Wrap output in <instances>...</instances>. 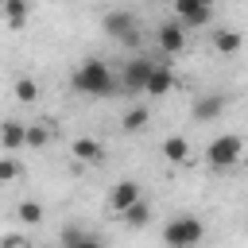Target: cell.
<instances>
[{
  "mask_svg": "<svg viewBox=\"0 0 248 248\" xmlns=\"http://www.w3.org/2000/svg\"><path fill=\"white\" fill-rule=\"evenodd\" d=\"M147 128V108H128L124 112V132H143Z\"/></svg>",
  "mask_w": 248,
  "mask_h": 248,
  "instance_id": "17",
  "label": "cell"
},
{
  "mask_svg": "<svg viewBox=\"0 0 248 248\" xmlns=\"http://www.w3.org/2000/svg\"><path fill=\"white\" fill-rule=\"evenodd\" d=\"M221 112H225V93H198L194 120H217Z\"/></svg>",
  "mask_w": 248,
  "mask_h": 248,
  "instance_id": "8",
  "label": "cell"
},
{
  "mask_svg": "<svg viewBox=\"0 0 248 248\" xmlns=\"http://www.w3.org/2000/svg\"><path fill=\"white\" fill-rule=\"evenodd\" d=\"M151 70H155L151 58H128V62H124V74H120V89H124V93H143Z\"/></svg>",
  "mask_w": 248,
  "mask_h": 248,
  "instance_id": "5",
  "label": "cell"
},
{
  "mask_svg": "<svg viewBox=\"0 0 248 248\" xmlns=\"http://www.w3.org/2000/svg\"><path fill=\"white\" fill-rule=\"evenodd\" d=\"M101 31H105L108 39L124 43V46H136V43H140V23H136V16H132V12H124V8H112V12H105V19H101Z\"/></svg>",
  "mask_w": 248,
  "mask_h": 248,
  "instance_id": "3",
  "label": "cell"
},
{
  "mask_svg": "<svg viewBox=\"0 0 248 248\" xmlns=\"http://www.w3.org/2000/svg\"><path fill=\"white\" fill-rule=\"evenodd\" d=\"M16 213H19L23 225H39V221H43V205H39V202H23Z\"/></svg>",
  "mask_w": 248,
  "mask_h": 248,
  "instance_id": "19",
  "label": "cell"
},
{
  "mask_svg": "<svg viewBox=\"0 0 248 248\" xmlns=\"http://www.w3.org/2000/svg\"><path fill=\"white\" fill-rule=\"evenodd\" d=\"M163 155H167V163H186V155H190L186 136H167L163 140Z\"/></svg>",
  "mask_w": 248,
  "mask_h": 248,
  "instance_id": "14",
  "label": "cell"
},
{
  "mask_svg": "<svg viewBox=\"0 0 248 248\" xmlns=\"http://www.w3.org/2000/svg\"><path fill=\"white\" fill-rule=\"evenodd\" d=\"M70 151L78 155V163H101V159H105V147H101L97 140H74Z\"/></svg>",
  "mask_w": 248,
  "mask_h": 248,
  "instance_id": "13",
  "label": "cell"
},
{
  "mask_svg": "<svg viewBox=\"0 0 248 248\" xmlns=\"http://www.w3.org/2000/svg\"><path fill=\"white\" fill-rule=\"evenodd\" d=\"M240 46H244V35H240V31H232V27L213 31V50H217V54H236Z\"/></svg>",
  "mask_w": 248,
  "mask_h": 248,
  "instance_id": "10",
  "label": "cell"
},
{
  "mask_svg": "<svg viewBox=\"0 0 248 248\" xmlns=\"http://www.w3.org/2000/svg\"><path fill=\"white\" fill-rule=\"evenodd\" d=\"M23 143H27V128H23L19 120H4V124H0V147L16 151V147H23Z\"/></svg>",
  "mask_w": 248,
  "mask_h": 248,
  "instance_id": "12",
  "label": "cell"
},
{
  "mask_svg": "<svg viewBox=\"0 0 248 248\" xmlns=\"http://www.w3.org/2000/svg\"><path fill=\"white\" fill-rule=\"evenodd\" d=\"M62 248H101V240H93V236H78L74 244H62Z\"/></svg>",
  "mask_w": 248,
  "mask_h": 248,
  "instance_id": "22",
  "label": "cell"
},
{
  "mask_svg": "<svg viewBox=\"0 0 248 248\" xmlns=\"http://www.w3.org/2000/svg\"><path fill=\"white\" fill-rule=\"evenodd\" d=\"M70 81H74V89L85 93V97H112V93L120 89V78H112L108 62H101V58H85V62L74 70Z\"/></svg>",
  "mask_w": 248,
  "mask_h": 248,
  "instance_id": "1",
  "label": "cell"
},
{
  "mask_svg": "<svg viewBox=\"0 0 248 248\" xmlns=\"http://www.w3.org/2000/svg\"><path fill=\"white\" fill-rule=\"evenodd\" d=\"M4 16H8L12 27H19L27 19V0H4Z\"/></svg>",
  "mask_w": 248,
  "mask_h": 248,
  "instance_id": "16",
  "label": "cell"
},
{
  "mask_svg": "<svg viewBox=\"0 0 248 248\" xmlns=\"http://www.w3.org/2000/svg\"><path fill=\"white\" fill-rule=\"evenodd\" d=\"M170 89H174V74H170L167 66H155L151 78H147V89H143V93H151V97H167Z\"/></svg>",
  "mask_w": 248,
  "mask_h": 248,
  "instance_id": "11",
  "label": "cell"
},
{
  "mask_svg": "<svg viewBox=\"0 0 248 248\" xmlns=\"http://www.w3.org/2000/svg\"><path fill=\"white\" fill-rule=\"evenodd\" d=\"M120 221H124V225H132V229H143V225L151 221V209H147V202H136V205H128V209L120 213Z\"/></svg>",
  "mask_w": 248,
  "mask_h": 248,
  "instance_id": "15",
  "label": "cell"
},
{
  "mask_svg": "<svg viewBox=\"0 0 248 248\" xmlns=\"http://www.w3.org/2000/svg\"><path fill=\"white\" fill-rule=\"evenodd\" d=\"M46 140H50V132H46L43 124H31V128H27V147H43Z\"/></svg>",
  "mask_w": 248,
  "mask_h": 248,
  "instance_id": "20",
  "label": "cell"
},
{
  "mask_svg": "<svg viewBox=\"0 0 248 248\" xmlns=\"http://www.w3.org/2000/svg\"><path fill=\"white\" fill-rule=\"evenodd\" d=\"M140 202V182H132V178H124V182H116L112 186V198H108V205L116 209V213H124L128 205H136Z\"/></svg>",
  "mask_w": 248,
  "mask_h": 248,
  "instance_id": "9",
  "label": "cell"
},
{
  "mask_svg": "<svg viewBox=\"0 0 248 248\" xmlns=\"http://www.w3.org/2000/svg\"><path fill=\"white\" fill-rule=\"evenodd\" d=\"M35 97H39V85H35L31 78H19V81H16V101H23V105H31Z\"/></svg>",
  "mask_w": 248,
  "mask_h": 248,
  "instance_id": "18",
  "label": "cell"
},
{
  "mask_svg": "<svg viewBox=\"0 0 248 248\" xmlns=\"http://www.w3.org/2000/svg\"><path fill=\"white\" fill-rule=\"evenodd\" d=\"M0 8H4V0H0Z\"/></svg>",
  "mask_w": 248,
  "mask_h": 248,
  "instance_id": "24",
  "label": "cell"
},
{
  "mask_svg": "<svg viewBox=\"0 0 248 248\" xmlns=\"http://www.w3.org/2000/svg\"><path fill=\"white\" fill-rule=\"evenodd\" d=\"M202 236H205V225L194 213H178V217H170L163 225V244L167 248H198Z\"/></svg>",
  "mask_w": 248,
  "mask_h": 248,
  "instance_id": "2",
  "label": "cell"
},
{
  "mask_svg": "<svg viewBox=\"0 0 248 248\" xmlns=\"http://www.w3.org/2000/svg\"><path fill=\"white\" fill-rule=\"evenodd\" d=\"M159 50L163 54H182L186 50V27L178 19H170V23L159 27Z\"/></svg>",
  "mask_w": 248,
  "mask_h": 248,
  "instance_id": "7",
  "label": "cell"
},
{
  "mask_svg": "<svg viewBox=\"0 0 248 248\" xmlns=\"http://www.w3.org/2000/svg\"><path fill=\"white\" fill-rule=\"evenodd\" d=\"M240 155H244V140H240V136H232V132H225V136L209 140V147H205V163H209V167H217V170H225V167L240 163Z\"/></svg>",
  "mask_w": 248,
  "mask_h": 248,
  "instance_id": "4",
  "label": "cell"
},
{
  "mask_svg": "<svg viewBox=\"0 0 248 248\" xmlns=\"http://www.w3.org/2000/svg\"><path fill=\"white\" fill-rule=\"evenodd\" d=\"M19 174V163L16 159H0V182H12Z\"/></svg>",
  "mask_w": 248,
  "mask_h": 248,
  "instance_id": "21",
  "label": "cell"
},
{
  "mask_svg": "<svg viewBox=\"0 0 248 248\" xmlns=\"http://www.w3.org/2000/svg\"><path fill=\"white\" fill-rule=\"evenodd\" d=\"M174 12H178V23L190 31V27H205L213 19V4H182L174 0Z\"/></svg>",
  "mask_w": 248,
  "mask_h": 248,
  "instance_id": "6",
  "label": "cell"
},
{
  "mask_svg": "<svg viewBox=\"0 0 248 248\" xmlns=\"http://www.w3.org/2000/svg\"><path fill=\"white\" fill-rule=\"evenodd\" d=\"M182 4H213V0H182Z\"/></svg>",
  "mask_w": 248,
  "mask_h": 248,
  "instance_id": "23",
  "label": "cell"
}]
</instances>
